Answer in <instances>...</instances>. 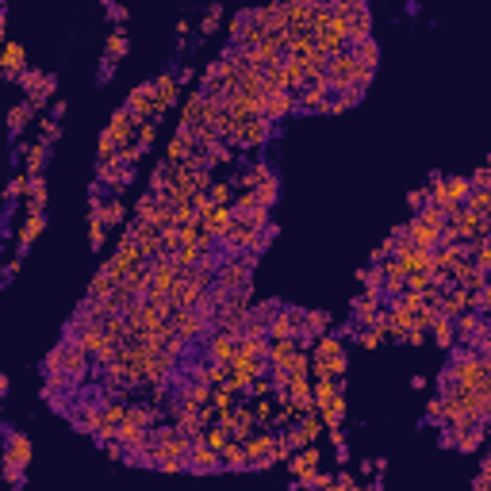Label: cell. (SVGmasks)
<instances>
[{
	"mask_svg": "<svg viewBox=\"0 0 491 491\" xmlns=\"http://www.w3.org/2000/svg\"><path fill=\"white\" fill-rule=\"evenodd\" d=\"M104 238H108V226H104L96 215H89V246H92V250H100Z\"/></svg>",
	"mask_w": 491,
	"mask_h": 491,
	"instance_id": "836d02e7",
	"label": "cell"
},
{
	"mask_svg": "<svg viewBox=\"0 0 491 491\" xmlns=\"http://www.w3.org/2000/svg\"><path fill=\"white\" fill-rule=\"evenodd\" d=\"M231 223H234V211H231V207H204V211H200V226H204L207 234H211L215 242H219L223 234H226V226H231Z\"/></svg>",
	"mask_w": 491,
	"mask_h": 491,
	"instance_id": "9c48e42d",
	"label": "cell"
},
{
	"mask_svg": "<svg viewBox=\"0 0 491 491\" xmlns=\"http://www.w3.org/2000/svg\"><path fill=\"white\" fill-rule=\"evenodd\" d=\"M234 357H238V342H234V334H223V330H215V334L207 338V361L231 365Z\"/></svg>",
	"mask_w": 491,
	"mask_h": 491,
	"instance_id": "8992f818",
	"label": "cell"
},
{
	"mask_svg": "<svg viewBox=\"0 0 491 491\" xmlns=\"http://www.w3.org/2000/svg\"><path fill=\"white\" fill-rule=\"evenodd\" d=\"M349 54H353L357 62L365 65V70H376V58H380V46H376V39H361L349 46Z\"/></svg>",
	"mask_w": 491,
	"mask_h": 491,
	"instance_id": "44dd1931",
	"label": "cell"
},
{
	"mask_svg": "<svg viewBox=\"0 0 491 491\" xmlns=\"http://www.w3.org/2000/svg\"><path fill=\"white\" fill-rule=\"evenodd\" d=\"M169 326H173V334L181 338L184 346L200 342V338L207 334V330H211V326H207L200 315H196V311H177V315H173V323H169Z\"/></svg>",
	"mask_w": 491,
	"mask_h": 491,
	"instance_id": "7a4b0ae2",
	"label": "cell"
},
{
	"mask_svg": "<svg viewBox=\"0 0 491 491\" xmlns=\"http://www.w3.org/2000/svg\"><path fill=\"white\" fill-rule=\"evenodd\" d=\"M184 468L188 472H219V453L215 449H207V446H192L188 449V457H184Z\"/></svg>",
	"mask_w": 491,
	"mask_h": 491,
	"instance_id": "7c38bea8",
	"label": "cell"
},
{
	"mask_svg": "<svg viewBox=\"0 0 491 491\" xmlns=\"http://www.w3.org/2000/svg\"><path fill=\"white\" fill-rule=\"evenodd\" d=\"M43 162H46V143L39 138L31 150H27V181H35V177H43Z\"/></svg>",
	"mask_w": 491,
	"mask_h": 491,
	"instance_id": "4316f807",
	"label": "cell"
},
{
	"mask_svg": "<svg viewBox=\"0 0 491 491\" xmlns=\"http://www.w3.org/2000/svg\"><path fill=\"white\" fill-rule=\"evenodd\" d=\"M119 54H127V35H123V27L108 35V54H104V62H111V65H116Z\"/></svg>",
	"mask_w": 491,
	"mask_h": 491,
	"instance_id": "f546056e",
	"label": "cell"
},
{
	"mask_svg": "<svg viewBox=\"0 0 491 491\" xmlns=\"http://www.w3.org/2000/svg\"><path fill=\"white\" fill-rule=\"evenodd\" d=\"M430 277H434V272H407V280H403V285H407V292H426L430 288Z\"/></svg>",
	"mask_w": 491,
	"mask_h": 491,
	"instance_id": "e575fe53",
	"label": "cell"
},
{
	"mask_svg": "<svg viewBox=\"0 0 491 491\" xmlns=\"http://www.w3.org/2000/svg\"><path fill=\"white\" fill-rule=\"evenodd\" d=\"M311 373H315V380H342V373H346V353L326 357V361H311Z\"/></svg>",
	"mask_w": 491,
	"mask_h": 491,
	"instance_id": "e0dca14e",
	"label": "cell"
},
{
	"mask_svg": "<svg viewBox=\"0 0 491 491\" xmlns=\"http://www.w3.org/2000/svg\"><path fill=\"white\" fill-rule=\"evenodd\" d=\"M27 192V177H16L12 184H8V200H16V196H23Z\"/></svg>",
	"mask_w": 491,
	"mask_h": 491,
	"instance_id": "b9f144b4",
	"label": "cell"
},
{
	"mask_svg": "<svg viewBox=\"0 0 491 491\" xmlns=\"http://www.w3.org/2000/svg\"><path fill=\"white\" fill-rule=\"evenodd\" d=\"M395 261H399L403 277H407V272H434V253L422 250V246H414V250H407L403 258H395Z\"/></svg>",
	"mask_w": 491,
	"mask_h": 491,
	"instance_id": "5bb4252c",
	"label": "cell"
},
{
	"mask_svg": "<svg viewBox=\"0 0 491 491\" xmlns=\"http://www.w3.org/2000/svg\"><path fill=\"white\" fill-rule=\"evenodd\" d=\"M135 131H138L135 116H131L127 108H116V116H111V127L104 131V135H108L116 146H131V143H135Z\"/></svg>",
	"mask_w": 491,
	"mask_h": 491,
	"instance_id": "5b68a950",
	"label": "cell"
},
{
	"mask_svg": "<svg viewBox=\"0 0 491 491\" xmlns=\"http://www.w3.org/2000/svg\"><path fill=\"white\" fill-rule=\"evenodd\" d=\"M4 395H8V376L0 373V399H4Z\"/></svg>",
	"mask_w": 491,
	"mask_h": 491,
	"instance_id": "ee69618b",
	"label": "cell"
},
{
	"mask_svg": "<svg viewBox=\"0 0 491 491\" xmlns=\"http://www.w3.org/2000/svg\"><path fill=\"white\" fill-rule=\"evenodd\" d=\"M299 323H304V311L299 307H280L277 315L265 323V338L269 342H285V338H296Z\"/></svg>",
	"mask_w": 491,
	"mask_h": 491,
	"instance_id": "6da1fadb",
	"label": "cell"
},
{
	"mask_svg": "<svg viewBox=\"0 0 491 491\" xmlns=\"http://www.w3.org/2000/svg\"><path fill=\"white\" fill-rule=\"evenodd\" d=\"M292 353H299V342H296V338H285V342H269V349H265V365H269V368H285Z\"/></svg>",
	"mask_w": 491,
	"mask_h": 491,
	"instance_id": "2e32d148",
	"label": "cell"
},
{
	"mask_svg": "<svg viewBox=\"0 0 491 491\" xmlns=\"http://www.w3.org/2000/svg\"><path fill=\"white\" fill-rule=\"evenodd\" d=\"M272 177V169L265 165V162H250V165H242V173H238V192H253V188H258L261 181H269Z\"/></svg>",
	"mask_w": 491,
	"mask_h": 491,
	"instance_id": "9a60e30c",
	"label": "cell"
},
{
	"mask_svg": "<svg viewBox=\"0 0 491 491\" xmlns=\"http://www.w3.org/2000/svg\"><path fill=\"white\" fill-rule=\"evenodd\" d=\"M50 138H58V119H43V143L50 146Z\"/></svg>",
	"mask_w": 491,
	"mask_h": 491,
	"instance_id": "60d3db41",
	"label": "cell"
},
{
	"mask_svg": "<svg viewBox=\"0 0 491 491\" xmlns=\"http://www.w3.org/2000/svg\"><path fill=\"white\" fill-rule=\"evenodd\" d=\"M338 353H346V349L334 334H323V338L311 342V361H326V357H338Z\"/></svg>",
	"mask_w": 491,
	"mask_h": 491,
	"instance_id": "ffe728a7",
	"label": "cell"
},
{
	"mask_svg": "<svg viewBox=\"0 0 491 491\" xmlns=\"http://www.w3.org/2000/svg\"><path fill=\"white\" fill-rule=\"evenodd\" d=\"M484 330H487V323H484V315H476V311H465V315L453 319V334L460 338V346L472 342L476 334H484Z\"/></svg>",
	"mask_w": 491,
	"mask_h": 491,
	"instance_id": "4fadbf2b",
	"label": "cell"
},
{
	"mask_svg": "<svg viewBox=\"0 0 491 491\" xmlns=\"http://www.w3.org/2000/svg\"><path fill=\"white\" fill-rule=\"evenodd\" d=\"M277 192H280V188H277V177H269V181H261L258 188H253V196H258L261 207H272V204H277Z\"/></svg>",
	"mask_w": 491,
	"mask_h": 491,
	"instance_id": "4dcf8cb0",
	"label": "cell"
},
{
	"mask_svg": "<svg viewBox=\"0 0 491 491\" xmlns=\"http://www.w3.org/2000/svg\"><path fill=\"white\" fill-rule=\"evenodd\" d=\"M357 277H361V285H365L368 292H380V285H384V272H380V265H365L361 272H357Z\"/></svg>",
	"mask_w": 491,
	"mask_h": 491,
	"instance_id": "d6a6232c",
	"label": "cell"
},
{
	"mask_svg": "<svg viewBox=\"0 0 491 491\" xmlns=\"http://www.w3.org/2000/svg\"><path fill=\"white\" fill-rule=\"evenodd\" d=\"M131 181H135V165H123V162H108V165H100L96 169V184H108L111 192H123V188H127ZM92 184V188H96Z\"/></svg>",
	"mask_w": 491,
	"mask_h": 491,
	"instance_id": "277c9868",
	"label": "cell"
},
{
	"mask_svg": "<svg viewBox=\"0 0 491 491\" xmlns=\"http://www.w3.org/2000/svg\"><path fill=\"white\" fill-rule=\"evenodd\" d=\"M430 330H434V342H438L441 349H453V346H457V334H453V319H434V323H430Z\"/></svg>",
	"mask_w": 491,
	"mask_h": 491,
	"instance_id": "d4e9b609",
	"label": "cell"
},
{
	"mask_svg": "<svg viewBox=\"0 0 491 491\" xmlns=\"http://www.w3.org/2000/svg\"><path fill=\"white\" fill-rule=\"evenodd\" d=\"M334 484H338V491H361V484H357V480L349 476V472H342V476H338Z\"/></svg>",
	"mask_w": 491,
	"mask_h": 491,
	"instance_id": "ab89813d",
	"label": "cell"
},
{
	"mask_svg": "<svg viewBox=\"0 0 491 491\" xmlns=\"http://www.w3.org/2000/svg\"><path fill=\"white\" fill-rule=\"evenodd\" d=\"M296 111V92H265V108H261V116L269 123H280L285 116Z\"/></svg>",
	"mask_w": 491,
	"mask_h": 491,
	"instance_id": "ba28073f",
	"label": "cell"
},
{
	"mask_svg": "<svg viewBox=\"0 0 491 491\" xmlns=\"http://www.w3.org/2000/svg\"><path fill=\"white\" fill-rule=\"evenodd\" d=\"M465 211L472 215H487L491 211V188H472L465 196Z\"/></svg>",
	"mask_w": 491,
	"mask_h": 491,
	"instance_id": "484cf974",
	"label": "cell"
},
{
	"mask_svg": "<svg viewBox=\"0 0 491 491\" xmlns=\"http://www.w3.org/2000/svg\"><path fill=\"white\" fill-rule=\"evenodd\" d=\"M154 468H162V472H188L181 457H162V460H158Z\"/></svg>",
	"mask_w": 491,
	"mask_h": 491,
	"instance_id": "f35d334b",
	"label": "cell"
},
{
	"mask_svg": "<svg viewBox=\"0 0 491 491\" xmlns=\"http://www.w3.org/2000/svg\"><path fill=\"white\" fill-rule=\"evenodd\" d=\"M272 131H277V123H269L265 116H258V119L242 123L231 146H261V143H269V138H272Z\"/></svg>",
	"mask_w": 491,
	"mask_h": 491,
	"instance_id": "3957f363",
	"label": "cell"
},
{
	"mask_svg": "<svg viewBox=\"0 0 491 491\" xmlns=\"http://www.w3.org/2000/svg\"><path fill=\"white\" fill-rule=\"evenodd\" d=\"M4 465H20V468H27L31 465V441L23 438L20 430H8V449H4Z\"/></svg>",
	"mask_w": 491,
	"mask_h": 491,
	"instance_id": "30bf717a",
	"label": "cell"
},
{
	"mask_svg": "<svg viewBox=\"0 0 491 491\" xmlns=\"http://www.w3.org/2000/svg\"><path fill=\"white\" fill-rule=\"evenodd\" d=\"M27 70V54L20 43H4L0 46V73L4 77H20V73Z\"/></svg>",
	"mask_w": 491,
	"mask_h": 491,
	"instance_id": "8fae6325",
	"label": "cell"
},
{
	"mask_svg": "<svg viewBox=\"0 0 491 491\" xmlns=\"http://www.w3.org/2000/svg\"><path fill=\"white\" fill-rule=\"evenodd\" d=\"M31 104H16L12 111H8V127H12V135H20V131L27 127V119H31Z\"/></svg>",
	"mask_w": 491,
	"mask_h": 491,
	"instance_id": "f1b7e54d",
	"label": "cell"
},
{
	"mask_svg": "<svg viewBox=\"0 0 491 491\" xmlns=\"http://www.w3.org/2000/svg\"><path fill=\"white\" fill-rule=\"evenodd\" d=\"M315 465H319V449H315V446L296 449V453L288 457V468L296 472V476H307V472H315Z\"/></svg>",
	"mask_w": 491,
	"mask_h": 491,
	"instance_id": "d6986e66",
	"label": "cell"
},
{
	"mask_svg": "<svg viewBox=\"0 0 491 491\" xmlns=\"http://www.w3.org/2000/svg\"><path fill=\"white\" fill-rule=\"evenodd\" d=\"M403 342H411V346L426 342V330H407V338H403Z\"/></svg>",
	"mask_w": 491,
	"mask_h": 491,
	"instance_id": "7bdbcfd3",
	"label": "cell"
},
{
	"mask_svg": "<svg viewBox=\"0 0 491 491\" xmlns=\"http://www.w3.org/2000/svg\"><path fill=\"white\" fill-rule=\"evenodd\" d=\"M43 207H46V181L35 177V181H27V215H43Z\"/></svg>",
	"mask_w": 491,
	"mask_h": 491,
	"instance_id": "7402d4cb",
	"label": "cell"
},
{
	"mask_svg": "<svg viewBox=\"0 0 491 491\" xmlns=\"http://www.w3.org/2000/svg\"><path fill=\"white\" fill-rule=\"evenodd\" d=\"M0 476H4L8 484H16V487L23 484V468L20 465H4V460H0Z\"/></svg>",
	"mask_w": 491,
	"mask_h": 491,
	"instance_id": "d590c367",
	"label": "cell"
},
{
	"mask_svg": "<svg viewBox=\"0 0 491 491\" xmlns=\"http://www.w3.org/2000/svg\"><path fill=\"white\" fill-rule=\"evenodd\" d=\"M280 373H288V376H307V373H311V353H307V349L292 353V357H288V365L280 368Z\"/></svg>",
	"mask_w": 491,
	"mask_h": 491,
	"instance_id": "83f0119b",
	"label": "cell"
},
{
	"mask_svg": "<svg viewBox=\"0 0 491 491\" xmlns=\"http://www.w3.org/2000/svg\"><path fill=\"white\" fill-rule=\"evenodd\" d=\"M219 465H223V468H231V472H246V468H250L242 441H226V446L219 449Z\"/></svg>",
	"mask_w": 491,
	"mask_h": 491,
	"instance_id": "ac0fdd59",
	"label": "cell"
},
{
	"mask_svg": "<svg viewBox=\"0 0 491 491\" xmlns=\"http://www.w3.org/2000/svg\"><path fill=\"white\" fill-rule=\"evenodd\" d=\"M407 204L414 207V215H419V211H422V207H426V204H430V192H426V188H414V192L407 196Z\"/></svg>",
	"mask_w": 491,
	"mask_h": 491,
	"instance_id": "74e56055",
	"label": "cell"
},
{
	"mask_svg": "<svg viewBox=\"0 0 491 491\" xmlns=\"http://www.w3.org/2000/svg\"><path fill=\"white\" fill-rule=\"evenodd\" d=\"M238 342V357H250V361H265L269 338H234Z\"/></svg>",
	"mask_w": 491,
	"mask_h": 491,
	"instance_id": "603a6c76",
	"label": "cell"
},
{
	"mask_svg": "<svg viewBox=\"0 0 491 491\" xmlns=\"http://www.w3.org/2000/svg\"><path fill=\"white\" fill-rule=\"evenodd\" d=\"M16 81H20V84H23V92H27V100H31V96H35V92H39V84L46 81V73H39V70H23V73H20V77H16Z\"/></svg>",
	"mask_w": 491,
	"mask_h": 491,
	"instance_id": "1f68e13d",
	"label": "cell"
},
{
	"mask_svg": "<svg viewBox=\"0 0 491 491\" xmlns=\"http://www.w3.org/2000/svg\"><path fill=\"white\" fill-rule=\"evenodd\" d=\"M487 181H491V169H487V165H480L476 173L468 177V188H491Z\"/></svg>",
	"mask_w": 491,
	"mask_h": 491,
	"instance_id": "8d00e7d4",
	"label": "cell"
},
{
	"mask_svg": "<svg viewBox=\"0 0 491 491\" xmlns=\"http://www.w3.org/2000/svg\"><path fill=\"white\" fill-rule=\"evenodd\" d=\"M43 226H46V215H27L23 231H20V253H27V250H31V242L43 234Z\"/></svg>",
	"mask_w": 491,
	"mask_h": 491,
	"instance_id": "cb8c5ba5",
	"label": "cell"
},
{
	"mask_svg": "<svg viewBox=\"0 0 491 491\" xmlns=\"http://www.w3.org/2000/svg\"><path fill=\"white\" fill-rule=\"evenodd\" d=\"M177 89H181V81L173 77V73H162V77L154 81V123L165 116V108L177 100Z\"/></svg>",
	"mask_w": 491,
	"mask_h": 491,
	"instance_id": "52a82bcc",
	"label": "cell"
}]
</instances>
